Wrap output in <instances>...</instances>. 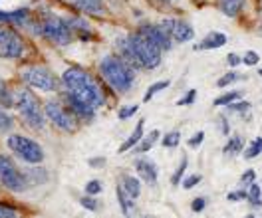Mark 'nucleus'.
<instances>
[{"mask_svg":"<svg viewBox=\"0 0 262 218\" xmlns=\"http://www.w3.org/2000/svg\"><path fill=\"white\" fill-rule=\"evenodd\" d=\"M119 48L123 52L127 64L133 66H141L147 67V69H155V67L161 64V50L149 40L147 36L137 32L129 34L125 40L119 42Z\"/></svg>","mask_w":262,"mask_h":218,"instance_id":"f257e3e1","label":"nucleus"},{"mask_svg":"<svg viewBox=\"0 0 262 218\" xmlns=\"http://www.w3.org/2000/svg\"><path fill=\"white\" fill-rule=\"evenodd\" d=\"M62 82H64L66 89H68L70 95L85 101V103L92 105L94 109H98L99 105L103 103L101 87L96 84V80H94L85 69H80V67H70V69H66L64 76H62Z\"/></svg>","mask_w":262,"mask_h":218,"instance_id":"f03ea898","label":"nucleus"},{"mask_svg":"<svg viewBox=\"0 0 262 218\" xmlns=\"http://www.w3.org/2000/svg\"><path fill=\"white\" fill-rule=\"evenodd\" d=\"M99 71L103 76V80L114 87L115 91H127L133 84V69L131 66L119 56H105L99 62Z\"/></svg>","mask_w":262,"mask_h":218,"instance_id":"7ed1b4c3","label":"nucleus"},{"mask_svg":"<svg viewBox=\"0 0 262 218\" xmlns=\"http://www.w3.org/2000/svg\"><path fill=\"white\" fill-rule=\"evenodd\" d=\"M38 30L46 40L54 42V44H60V46L70 44L74 40V36H76L70 20H64V18L58 16H44L38 24Z\"/></svg>","mask_w":262,"mask_h":218,"instance_id":"20e7f679","label":"nucleus"},{"mask_svg":"<svg viewBox=\"0 0 262 218\" xmlns=\"http://www.w3.org/2000/svg\"><path fill=\"white\" fill-rule=\"evenodd\" d=\"M14 105H16V109L20 111L22 119H24L30 127H34V129H42V127H44V117H46V115L42 113V109H40L36 98L32 95V91H28V89H18Z\"/></svg>","mask_w":262,"mask_h":218,"instance_id":"39448f33","label":"nucleus"},{"mask_svg":"<svg viewBox=\"0 0 262 218\" xmlns=\"http://www.w3.org/2000/svg\"><path fill=\"white\" fill-rule=\"evenodd\" d=\"M6 145H8V149L14 153L20 161H24V163L40 165V163L44 161V151H42V147H40L36 141H32V139L24 137V135H10Z\"/></svg>","mask_w":262,"mask_h":218,"instance_id":"423d86ee","label":"nucleus"},{"mask_svg":"<svg viewBox=\"0 0 262 218\" xmlns=\"http://www.w3.org/2000/svg\"><path fill=\"white\" fill-rule=\"evenodd\" d=\"M44 115H46L58 129H62V131L74 133V131L78 129V121H76L74 111L64 107V103H60V101H56V100L48 101V103L44 105Z\"/></svg>","mask_w":262,"mask_h":218,"instance_id":"0eeeda50","label":"nucleus"},{"mask_svg":"<svg viewBox=\"0 0 262 218\" xmlns=\"http://www.w3.org/2000/svg\"><path fill=\"white\" fill-rule=\"evenodd\" d=\"M0 181L2 185L14 192H20L28 186V179L26 175L14 165V161L6 155H0Z\"/></svg>","mask_w":262,"mask_h":218,"instance_id":"6e6552de","label":"nucleus"},{"mask_svg":"<svg viewBox=\"0 0 262 218\" xmlns=\"http://www.w3.org/2000/svg\"><path fill=\"white\" fill-rule=\"evenodd\" d=\"M22 80L24 84H28L30 87H36L40 91H56L58 89V82L54 78V74L42 66L28 67L22 71Z\"/></svg>","mask_w":262,"mask_h":218,"instance_id":"1a4fd4ad","label":"nucleus"},{"mask_svg":"<svg viewBox=\"0 0 262 218\" xmlns=\"http://www.w3.org/2000/svg\"><path fill=\"white\" fill-rule=\"evenodd\" d=\"M0 54L4 58H22L24 56V42L12 28L0 22Z\"/></svg>","mask_w":262,"mask_h":218,"instance_id":"9d476101","label":"nucleus"},{"mask_svg":"<svg viewBox=\"0 0 262 218\" xmlns=\"http://www.w3.org/2000/svg\"><path fill=\"white\" fill-rule=\"evenodd\" d=\"M161 26L167 30V34L171 36V40H173V42L185 44V42H189V40H193V38H195V30H193V26H191L189 22H185V20H173V18H167V20L161 22Z\"/></svg>","mask_w":262,"mask_h":218,"instance_id":"9b49d317","label":"nucleus"},{"mask_svg":"<svg viewBox=\"0 0 262 218\" xmlns=\"http://www.w3.org/2000/svg\"><path fill=\"white\" fill-rule=\"evenodd\" d=\"M139 32L143 34V36H147L149 40H151L161 52L171 50V46H173L171 36L167 34V30H165L161 24H143V26L139 28Z\"/></svg>","mask_w":262,"mask_h":218,"instance_id":"f8f14e48","label":"nucleus"},{"mask_svg":"<svg viewBox=\"0 0 262 218\" xmlns=\"http://www.w3.org/2000/svg\"><path fill=\"white\" fill-rule=\"evenodd\" d=\"M135 168L139 173V177L149 183V185H155L157 183V167L153 161H147V159H137L135 161Z\"/></svg>","mask_w":262,"mask_h":218,"instance_id":"ddd939ff","label":"nucleus"},{"mask_svg":"<svg viewBox=\"0 0 262 218\" xmlns=\"http://www.w3.org/2000/svg\"><path fill=\"white\" fill-rule=\"evenodd\" d=\"M68 105H70V109L74 111V115H78V117H85V119H92L94 117V107L92 105H88L85 101H82V100H78V98H74V95H70L68 93Z\"/></svg>","mask_w":262,"mask_h":218,"instance_id":"4468645a","label":"nucleus"},{"mask_svg":"<svg viewBox=\"0 0 262 218\" xmlns=\"http://www.w3.org/2000/svg\"><path fill=\"white\" fill-rule=\"evenodd\" d=\"M78 10L85 14H103V0H72Z\"/></svg>","mask_w":262,"mask_h":218,"instance_id":"2eb2a0df","label":"nucleus"},{"mask_svg":"<svg viewBox=\"0 0 262 218\" xmlns=\"http://www.w3.org/2000/svg\"><path fill=\"white\" fill-rule=\"evenodd\" d=\"M227 44V36L223 32H211L196 48L199 50H214V48H221V46H225Z\"/></svg>","mask_w":262,"mask_h":218,"instance_id":"dca6fc26","label":"nucleus"},{"mask_svg":"<svg viewBox=\"0 0 262 218\" xmlns=\"http://www.w3.org/2000/svg\"><path fill=\"white\" fill-rule=\"evenodd\" d=\"M119 186L125 190V195H129L133 201L141 195V185H139V181H137V179H133V177H129V175L121 177V185Z\"/></svg>","mask_w":262,"mask_h":218,"instance_id":"f3484780","label":"nucleus"},{"mask_svg":"<svg viewBox=\"0 0 262 218\" xmlns=\"http://www.w3.org/2000/svg\"><path fill=\"white\" fill-rule=\"evenodd\" d=\"M143 125H145V121L141 119V121H137V125H135V129H133V133H131V137L119 147V153H125L129 151L131 147H135L139 141H141V137H143Z\"/></svg>","mask_w":262,"mask_h":218,"instance_id":"a211bd4d","label":"nucleus"},{"mask_svg":"<svg viewBox=\"0 0 262 218\" xmlns=\"http://www.w3.org/2000/svg\"><path fill=\"white\" fill-rule=\"evenodd\" d=\"M243 6H245V0H221V10L227 16H238Z\"/></svg>","mask_w":262,"mask_h":218,"instance_id":"6ab92c4d","label":"nucleus"},{"mask_svg":"<svg viewBox=\"0 0 262 218\" xmlns=\"http://www.w3.org/2000/svg\"><path fill=\"white\" fill-rule=\"evenodd\" d=\"M117 201H119V206H121L123 214H131V212L135 210V206H133V199H131L129 195H125V190H123L121 186H117Z\"/></svg>","mask_w":262,"mask_h":218,"instance_id":"aec40b11","label":"nucleus"},{"mask_svg":"<svg viewBox=\"0 0 262 218\" xmlns=\"http://www.w3.org/2000/svg\"><path fill=\"white\" fill-rule=\"evenodd\" d=\"M243 147H245V141L241 137H232L229 143H227V147L223 149V153L225 155H236V153L243 151Z\"/></svg>","mask_w":262,"mask_h":218,"instance_id":"412c9836","label":"nucleus"},{"mask_svg":"<svg viewBox=\"0 0 262 218\" xmlns=\"http://www.w3.org/2000/svg\"><path fill=\"white\" fill-rule=\"evenodd\" d=\"M14 127V119L12 115H8L4 111V107H0V133H6V131H12Z\"/></svg>","mask_w":262,"mask_h":218,"instance_id":"4be33fe9","label":"nucleus"},{"mask_svg":"<svg viewBox=\"0 0 262 218\" xmlns=\"http://www.w3.org/2000/svg\"><path fill=\"white\" fill-rule=\"evenodd\" d=\"M159 139V131H151V133L147 135V139H143L141 143H139V147L135 149L137 153H145V151H149L153 145H155V141Z\"/></svg>","mask_w":262,"mask_h":218,"instance_id":"5701e85b","label":"nucleus"},{"mask_svg":"<svg viewBox=\"0 0 262 218\" xmlns=\"http://www.w3.org/2000/svg\"><path fill=\"white\" fill-rule=\"evenodd\" d=\"M169 84H171L169 80H163V82H157V84H153V85H151V87L147 89V91H145V98H143V101H151V100H153V95H155V93H159L161 89H165V87H169Z\"/></svg>","mask_w":262,"mask_h":218,"instance_id":"b1692460","label":"nucleus"},{"mask_svg":"<svg viewBox=\"0 0 262 218\" xmlns=\"http://www.w3.org/2000/svg\"><path fill=\"white\" fill-rule=\"evenodd\" d=\"M181 141V133L179 131H169L167 135H163V147L167 149H173V147H177Z\"/></svg>","mask_w":262,"mask_h":218,"instance_id":"393cba45","label":"nucleus"},{"mask_svg":"<svg viewBox=\"0 0 262 218\" xmlns=\"http://www.w3.org/2000/svg\"><path fill=\"white\" fill-rule=\"evenodd\" d=\"M238 80H243V76H241V74H236V71H229L227 76H223V78L216 82V85H219V87H227V85H230L232 82H238Z\"/></svg>","mask_w":262,"mask_h":218,"instance_id":"a878e982","label":"nucleus"},{"mask_svg":"<svg viewBox=\"0 0 262 218\" xmlns=\"http://www.w3.org/2000/svg\"><path fill=\"white\" fill-rule=\"evenodd\" d=\"M260 153H262V137H258L256 141H252V145L245 151V157L246 159H252V157H256Z\"/></svg>","mask_w":262,"mask_h":218,"instance_id":"bb28decb","label":"nucleus"},{"mask_svg":"<svg viewBox=\"0 0 262 218\" xmlns=\"http://www.w3.org/2000/svg\"><path fill=\"white\" fill-rule=\"evenodd\" d=\"M80 204H82L83 208L92 210V212H98V210H99V202L96 201L92 195H88V197H82V199H80Z\"/></svg>","mask_w":262,"mask_h":218,"instance_id":"cd10ccee","label":"nucleus"},{"mask_svg":"<svg viewBox=\"0 0 262 218\" xmlns=\"http://www.w3.org/2000/svg\"><path fill=\"white\" fill-rule=\"evenodd\" d=\"M260 195H262L260 186L252 183V186H250V192H248V201L252 202V206H260Z\"/></svg>","mask_w":262,"mask_h":218,"instance_id":"c85d7f7f","label":"nucleus"},{"mask_svg":"<svg viewBox=\"0 0 262 218\" xmlns=\"http://www.w3.org/2000/svg\"><path fill=\"white\" fill-rule=\"evenodd\" d=\"M241 98V93L238 91H230V93H227V95H221V98H216L214 100V105H229V103H232L234 100H238Z\"/></svg>","mask_w":262,"mask_h":218,"instance_id":"c756f323","label":"nucleus"},{"mask_svg":"<svg viewBox=\"0 0 262 218\" xmlns=\"http://www.w3.org/2000/svg\"><path fill=\"white\" fill-rule=\"evenodd\" d=\"M14 98H12V93L8 91V87L4 82H0V103H4V105H12L14 103Z\"/></svg>","mask_w":262,"mask_h":218,"instance_id":"7c9ffc66","label":"nucleus"},{"mask_svg":"<svg viewBox=\"0 0 262 218\" xmlns=\"http://www.w3.org/2000/svg\"><path fill=\"white\" fill-rule=\"evenodd\" d=\"M103 190V185L99 183L98 179H94V181H90L88 185H85V195H92V197H96Z\"/></svg>","mask_w":262,"mask_h":218,"instance_id":"2f4dec72","label":"nucleus"},{"mask_svg":"<svg viewBox=\"0 0 262 218\" xmlns=\"http://www.w3.org/2000/svg\"><path fill=\"white\" fill-rule=\"evenodd\" d=\"M185 168H187V159H183V161H181V165H179V168L175 171V175H173V179H171V183H173V185H179V181L183 179Z\"/></svg>","mask_w":262,"mask_h":218,"instance_id":"473e14b6","label":"nucleus"},{"mask_svg":"<svg viewBox=\"0 0 262 218\" xmlns=\"http://www.w3.org/2000/svg\"><path fill=\"white\" fill-rule=\"evenodd\" d=\"M16 214H18L16 208L6 206V204H0V218H14Z\"/></svg>","mask_w":262,"mask_h":218,"instance_id":"72a5a7b5","label":"nucleus"},{"mask_svg":"<svg viewBox=\"0 0 262 218\" xmlns=\"http://www.w3.org/2000/svg\"><path fill=\"white\" fill-rule=\"evenodd\" d=\"M258 60H260V58H258V54H256V52H246V56L245 58H243V62H245L246 66H256V64H258Z\"/></svg>","mask_w":262,"mask_h":218,"instance_id":"f704fd0d","label":"nucleus"},{"mask_svg":"<svg viewBox=\"0 0 262 218\" xmlns=\"http://www.w3.org/2000/svg\"><path fill=\"white\" fill-rule=\"evenodd\" d=\"M133 113H137V105H127V107L119 109V119H129Z\"/></svg>","mask_w":262,"mask_h":218,"instance_id":"c9c22d12","label":"nucleus"},{"mask_svg":"<svg viewBox=\"0 0 262 218\" xmlns=\"http://www.w3.org/2000/svg\"><path fill=\"white\" fill-rule=\"evenodd\" d=\"M203 139H205V135H203V131H199V133L193 135V137L189 139V147H191V149H196V147L203 143Z\"/></svg>","mask_w":262,"mask_h":218,"instance_id":"e433bc0d","label":"nucleus"},{"mask_svg":"<svg viewBox=\"0 0 262 218\" xmlns=\"http://www.w3.org/2000/svg\"><path fill=\"white\" fill-rule=\"evenodd\" d=\"M199 183H201V175H191V177H187V181H183V186L185 188H193Z\"/></svg>","mask_w":262,"mask_h":218,"instance_id":"4c0bfd02","label":"nucleus"},{"mask_svg":"<svg viewBox=\"0 0 262 218\" xmlns=\"http://www.w3.org/2000/svg\"><path fill=\"white\" fill-rule=\"evenodd\" d=\"M248 107H250V105H248L246 101H243V103H234V101H232V103H229L230 111H238V113H245Z\"/></svg>","mask_w":262,"mask_h":218,"instance_id":"58836bf2","label":"nucleus"},{"mask_svg":"<svg viewBox=\"0 0 262 218\" xmlns=\"http://www.w3.org/2000/svg\"><path fill=\"white\" fill-rule=\"evenodd\" d=\"M195 98H196V91L195 89H191L183 100L177 101V105H189V103H193V101H195Z\"/></svg>","mask_w":262,"mask_h":218,"instance_id":"ea45409f","label":"nucleus"},{"mask_svg":"<svg viewBox=\"0 0 262 218\" xmlns=\"http://www.w3.org/2000/svg\"><path fill=\"white\" fill-rule=\"evenodd\" d=\"M205 206H207L205 199H195V201H193V204H191V208H193L195 212H203V210H205Z\"/></svg>","mask_w":262,"mask_h":218,"instance_id":"a19ab883","label":"nucleus"},{"mask_svg":"<svg viewBox=\"0 0 262 218\" xmlns=\"http://www.w3.org/2000/svg\"><path fill=\"white\" fill-rule=\"evenodd\" d=\"M241 183L243 185H252L254 183V171H246L245 175L241 177Z\"/></svg>","mask_w":262,"mask_h":218,"instance_id":"79ce46f5","label":"nucleus"},{"mask_svg":"<svg viewBox=\"0 0 262 218\" xmlns=\"http://www.w3.org/2000/svg\"><path fill=\"white\" fill-rule=\"evenodd\" d=\"M248 199V195H246L245 190H236V192H230L229 195V201H245Z\"/></svg>","mask_w":262,"mask_h":218,"instance_id":"37998d69","label":"nucleus"},{"mask_svg":"<svg viewBox=\"0 0 262 218\" xmlns=\"http://www.w3.org/2000/svg\"><path fill=\"white\" fill-rule=\"evenodd\" d=\"M90 165H92V167H103V165H105V159H103V157H101V159H92Z\"/></svg>","mask_w":262,"mask_h":218,"instance_id":"c03bdc74","label":"nucleus"},{"mask_svg":"<svg viewBox=\"0 0 262 218\" xmlns=\"http://www.w3.org/2000/svg\"><path fill=\"white\" fill-rule=\"evenodd\" d=\"M229 64L232 67L238 66V64H241V58H238V56H234V54H230V56H229Z\"/></svg>","mask_w":262,"mask_h":218,"instance_id":"a18cd8bd","label":"nucleus"},{"mask_svg":"<svg viewBox=\"0 0 262 218\" xmlns=\"http://www.w3.org/2000/svg\"><path fill=\"white\" fill-rule=\"evenodd\" d=\"M221 125H223V133L225 135L229 133V123H227V119L225 117H221Z\"/></svg>","mask_w":262,"mask_h":218,"instance_id":"49530a36","label":"nucleus"},{"mask_svg":"<svg viewBox=\"0 0 262 218\" xmlns=\"http://www.w3.org/2000/svg\"><path fill=\"white\" fill-rule=\"evenodd\" d=\"M258 74H260V76H262V67H260V69H258Z\"/></svg>","mask_w":262,"mask_h":218,"instance_id":"de8ad7c7","label":"nucleus"}]
</instances>
